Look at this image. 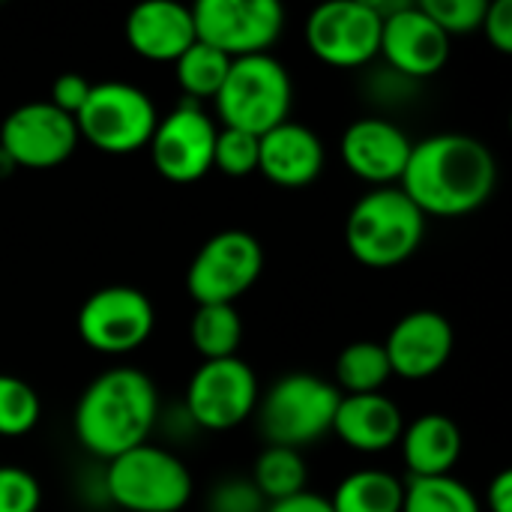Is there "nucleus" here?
<instances>
[{
    "instance_id": "obj_32",
    "label": "nucleus",
    "mask_w": 512,
    "mask_h": 512,
    "mask_svg": "<svg viewBox=\"0 0 512 512\" xmlns=\"http://www.w3.org/2000/svg\"><path fill=\"white\" fill-rule=\"evenodd\" d=\"M267 507L249 477H228L207 498V512H267Z\"/></svg>"
},
{
    "instance_id": "obj_20",
    "label": "nucleus",
    "mask_w": 512,
    "mask_h": 512,
    "mask_svg": "<svg viewBox=\"0 0 512 512\" xmlns=\"http://www.w3.org/2000/svg\"><path fill=\"white\" fill-rule=\"evenodd\" d=\"M330 432L351 450L384 453L393 444H399V438L405 432V417H402L399 405L384 393L342 396Z\"/></svg>"
},
{
    "instance_id": "obj_2",
    "label": "nucleus",
    "mask_w": 512,
    "mask_h": 512,
    "mask_svg": "<svg viewBox=\"0 0 512 512\" xmlns=\"http://www.w3.org/2000/svg\"><path fill=\"white\" fill-rule=\"evenodd\" d=\"M156 420L159 393L153 378L132 366H114L87 384L75 405L72 429L90 456L111 462L147 444Z\"/></svg>"
},
{
    "instance_id": "obj_6",
    "label": "nucleus",
    "mask_w": 512,
    "mask_h": 512,
    "mask_svg": "<svg viewBox=\"0 0 512 512\" xmlns=\"http://www.w3.org/2000/svg\"><path fill=\"white\" fill-rule=\"evenodd\" d=\"M189 468L162 447L141 444L105 468V495L123 512H180L192 501Z\"/></svg>"
},
{
    "instance_id": "obj_36",
    "label": "nucleus",
    "mask_w": 512,
    "mask_h": 512,
    "mask_svg": "<svg viewBox=\"0 0 512 512\" xmlns=\"http://www.w3.org/2000/svg\"><path fill=\"white\" fill-rule=\"evenodd\" d=\"M489 512H512V471H501L486 489Z\"/></svg>"
},
{
    "instance_id": "obj_9",
    "label": "nucleus",
    "mask_w": 512,
    "mask_h": 512,
    "mask_svg": "<svg viewBox=\"0 0 512 512\" xmlns=\"http://www.w3.org/2000/svg\"><path fill=\"white\" fill-rule=\"evenodd\" d=\"M195 39L228 60L270 54L285 30V9L276 0H201L192 6Z\"/></svg>"
},
{
    "instance_id": "obj_16",
    "label": "nucleus",
    "mask_w": 512,
    "mask_h": 512,
    "mask_svg": "<svg viewBox=\"0 0 512 512\" xmlns=\"http://www.w3.org/2000/svg\"><path fill=\"white\" fill-rule=\"evenodd\" d=\"M390 372L405 381H426L438 375L453 354V324L435 309H414L402 315L381 342Z\"/></svg>"
},
{
    "instance_id": "obj_11",
    "label": "nucleus",
    "mask_w": 512,
    "mask_h": 512,
    "mask_svg": "<svg viewBox=\"0 0 512 512\" xmlns=\"http://www.w3.org/2000/svg\"><path fill=\"white\" fill-rule=\"evenodd\" d=\"M381 24L372 0H330L309 12L306 45L327 66L360 69L378 57Z\"/></svg>"
},
{
    "instance_id": "obj_4",
    "label": "nucleus",
    "mask_w": 512,
    "mask_h": 512,
    "mask_svg": "<svg viewBox=\"0 0 512 512\" xmlns=\"http://www.w3.org/2000/svg\"><path fill=\"white\" fill-rule=\"evenodd\" d=\"M339 402L342 393L330 381L309 372H291L258 399V429L270 447L300 450L330 435Z\"/></svg>"
},
{
    "instance_id": "obj_31",
    "label": "nucleus",
    "mask_w": 512,
    "mask_h": 512,
    "mask_svg": "<svg viewBox=\"0 0 512 512\" xmlns=\"http://www.w3.org/2000/svg\"><path fill=\"white\" fill-rule=\"evenodd\" d=\"M42 486L39 480L15 465H0V512H39Z\"/></svg>"
},
{
    "instance_id": "obj_12",
    "label": "nucleus",
    "mask_w": 512,
    "mask_h": 512,
    "mask_svg": "<svg viewBox=\"0 0 512 512\" xmlns=\"http://www.w3.org/2000/svg\"><path fill=\"white\" fill-rule=\"evenodd\" d=\"M156 327L153 300L132 285H108L93 291L78 309V336L99 354H129L141 348Z\"/></svg>"
},
{
    "instance_id": "obj_14",
    "label": "nucleus",
    "mask_w": 512,
    "mask_h": 512,
    "mask_svg": "<svg viewBox=\"0 0 512 512\" xmlns=\"http://www.w3.org/2000/svg\"><path fill=\"white\" fill-rule=\"evenodd\" d=\"M216 123L198 102H183L159 117L150 138L153 168L171 183H195L213 171Z\"/></svg>"
},
{
    "instance_id": "obj_1",
    "label": "nucleus",
    "mask_w": 512,
    "mask_h": 512,
    "mask_svg": "<svg viewBox=\"0 0 512 512\" xmlns=\"http://www.w3.org/2000/svg\"><path fill=\"white\" fill-rule=\"evenodd\" d=\"M495 186V153L465 132H438L417 141L399 180V189L426 219L468 216L492 198Z\"/></svg>"
},
{
    "instance_id": "obj_26",
    "label": "nucleus",
    "mask_w": 512,
    "mask_h": 512,
    "mask_svg": "<svg viewBox=\"0 0 512 512\" xmlns=\"http://www.w3.org/2000/svg\"><path fill=\"white\" fill-rule=\"evenodd\" d=\"M174 69H177L174 72L177 84L186 93V99L201 105V99H216V93L225 84V75L231 69V60L225 54H219L216 48L195 42L189 51H183L174 60Z\"/></svg>"
},
{
    "instance_id": "obj_37",
    "label": "nucleus",
    "mask_w": 512,
    "mask_h": 512,
    "mask_svg": "<svg viewBox=\"0 0 512 512\" xmlns=\"http://www.w3.org/2000/svg\"><path fill=\"white\" fill-rule=\"evenodd\" d=\"M12 171H15V162H12V159H9V156L0 150V180H3V177H9Z\"/></svg>"
},
{
    "instance_id": "obj_27",
    "label": "nucleus",
    "mask_w": 512,
    "mask_h": 512,
    "mask_svg": "<svg viewBox=\"0 0 512 512\" xmlns=\"http://www.w3.org/2000/svg\"><path fill=\"white\" fill-rule=\"evenodd\" d=\"M402 512H480V501L453 474L411 477L405 483Z\"/></svg>"
},
{
    "instance_id": "obj_17",
    "label": "nucleus",
    "mask_w": 512,
    "mask_h": 512,
    "mask_svg": "<svg viewBox=\"0 0 512 512\" xmlns=\"http://www.w3.org/2000/svg\"><path fill=\"white\" fill-rule=\"evenodd\" d=\"M414 141L402 126H396L387 117H360L354 120L339 141L345 168L372 183V189L381 186H399L405 165L411 159Z\"/></svg>"
},
{
    "instance_id": "obj_18",
    "label": "nucleus",
    "mask_w": 512,
    "mask_h": 512,
    "mask_svg": "<svg viewBox=\"0 0 512 512\" xmlns=\"http://www.w3.org/2000/svg\"><path fill=\"white\" fill-rule=\"evenodd\" d=\"M324 141L303 123L285 120L258 138V174L282 189H300L324 171Z\"/></svg>"
},
{
    "instance_id": "obj_8",
    "label": "nucleus",
    "mask_w": 512,
    "mask_h": 512,
    "mask_svg": "<svg viewBox=\"0 0 512 512\" xmlns=\"http://www.w3.org/2000/svg\"><path fill=\"white\" fill-rule=\"evenodd\" d=\"M264 270V249L255 234L228 228L213 234L186 270V291L195 306H234Z\"/></svg>"
},
{
    "instance_id": "obj_33",
    "label": "nucleus",
    "mask_w": 512,
    "mask_h": 512,
    "mask_svg": "<svg viewBox=\"0 0 512 512\" xmlns=\"http://www.w3.org/2000/svg\"><path fill=\"white\" fill-rule=\"evenodd\" d=\"M90 81L84 78V75H78V72H66V75H60L54 84H51V105L54 108H60L63 114H69V117H75L78 111H81V105L87 102V96H90Z\"/></svg>"
},
{
    "instance_id": "obj_29",
    "label": "nucleus",
    "mask_w": 512,
    "mask_h": 512,
    "mask_svg": "<svg viewBox=\"0 0 512 512\" xmlns=\"http://www.w3.org/2000/svg\"><path fill=\"white\" fill-rule=\"evenodd\" d=\"M213 168L225 177H249L258 171V135L222 126L213 144Z\"/></svg>"
},
{
    "instance_id": "obj_23",
    "label": "nucleus",
    "mask_w": 512,
    "mask_h": 512,
    "mask_svg": "<svg viewBox=\"0 0 512 512\" xmlns=\"http://www.w3.org/2000/svg\"><path fill=\"white\" fill-rule=\"evenodd\" d=\"M390 378H393V372H390V360H387L381 342H351L336 357V381H333V387L342 396L384 393Z\"/></svg>"
},
{
    "instance_id": "obj_19",
    "label": "nucleus",
    "mask_w": 512,
    "mask_h": 512,
    "mask_svg": "<svg viewBox=\"0 0 512 512\" xmlns=\"http://www.w3.org/2000/svg\"><path fill=\"white\" fill-rule=\"evenodd\" d=\"M126 42L144 60L174 63L183 51H189L198 42L192 6L171 0H150L135 6L126 15Z\"/></svg>"
},
{
    "instance_id": "obj_3",
    "label": "nucleus",
    "mask_w": 512,
    "mask_h": 512,
    "mask_svg": "<svg viewBox=\"0 0 512 512\" xmlns=\"http://www.w3.org/2000/svg\"><path fill=\"white\" fill-rule=\"evenodd\" d=\"M426 216L399 186L369 189L345 219V246L351 258L369 270H393L405 264L423 243Z\"/></svg>"
},
{
    "instance_id": "obj_34",
    "label": "nucleus",
    "mask_w": 512,
    "mask_h": 512,
    "mask_svg": "<svg viewBox=\"0 0 512 512\" xmlns=\"http://www.w3.org/2000/svg\"><path fill=\"white\" fill-rule=\"evenodd\" d=\"M486 39L501 51V54H510L512 51V0H495L489 3L486 9V18H483V27Z\"/></svg>"
},
{
    "instance_id": "obj_22",
    "label": "nucleus",
    "mask_w": 512,
    "mask_h": 512,
    "mask_svg": "<svg viewBox=\"0 0 512 512\" xmlns=\"http://www.w3.org/2000/svg\"><path fill=\"white\" fill-rule=\"evenodd\" d=\"M402 498L405 483L396 474L381 468H363L348 474L327 501L333 512H402Z\"/></svg>"
},
{
    "instance_id": "obj_35",
    "label": "nucleus",
    "mask_w": 512,
    "mask_h": 512,
    "mask_svg": "<svg viewBox=\"0 0 512 512\" xmlns=\"http://www.w3.org/2000/svg\"><path fill=\"white\" fill-rule=\"evenodd\" d=\"M267 512H333V507H330L327 498H321V495H315V492L306 489V492H300L294 498H285V501L270 504Z\"/></svg>"
},
{
    "instance_id": "obj_15",
    "label": "nucleus",
    "mask_w": 512,
    "mask_h": 512,
    "mask_svg": "<svg viewBox=\"0 0 512 512\" xmlns=\"http://www.w3.org/2000/svg\"><path fill=\"white\" fill-rule=\"evenodd\" d=\"M81 144L75 117L63 114L51 102L18 105L0 123V150L15 162V168H57Z\"/></svg>"
},
{
    "instance_id": "obj_7",
    "label": "nucleus",
    "mask_w": 512,
    "mask_h": 512,
    "mask_svg": "<svg viewBox=\"0 0 512 512\" xmlns=\"http://www.w3.org/2000/svg\"><path fill=\"white\" fill-rule=\"evenodd\" d=\"M159 111L153 99L126 81H102L90 87L87 102L75 114L78 135L99 153L126 156L150 144Z\"/></svg>"
},
{
    "instance_id": "obj_21",
    "label": "nucleus",
    "mask_w": 512,
    "mask_h": 512,
    "mask_svg": "<svg viewBox=\"0 0 512 512\" xmlns=\"http://www.w3.org/2000/svg\"><path fill=\"white\" fill-rule=\"evenodd\" d=\"M402 459L411 477H447L462 456V429L444 414H423L405 426Z\"/></svg>"
},
{
    "instance_id": "obj_10",
    "label": "nucleus",
    "mask_w": 512,
    "mask_h": 512,
    "mask_svg": "<svg viewBox=\"0 0 512 512\" xmlns=\"http://www.w3.org/2000/svg\"><path fill=\"white\" fill-rule=\"evenodd\" d=\"M261 399L258 375L240 357L204 360L186 384V414L198 429L228 432L246 423Z\"/></svg>"
},
{
    "instance_id": "obj_28",
    "label": "nucleus",
    "mask_w": 512,
    "mask_h": 512,
    "mask_svg": "<svg viewBox=\"0 0 512 512\" xmlns=\"http://www.w3.org/2000/svg\"><path fill=\"white\" fill-rule=\"evenodd\" d=\"M39 417H42L39 393L27 381L0 372V438L30 435Z\"/></svg>"
},
{
    "instance_id": "obj_25",
    "label": "nucleus",
    "mask_w": 512,
    "mask_h": 512,
    "mask_svg": "<svg viewBox=\"0 0 512 512\" xmlns=\"http://www.w3.org/2000/svg\"><path fill=\"white\" fill-rule=\"evenodd\" d=\"M243 318L234 306H198L189 321V342L204 360L237 357Z\"/></svg>"
},
{
    "instance_id": "obj_13",
    "label": "nucleus",
    "mask_w": 512,
    "mask_h": 512,
    "mask_svg": "<svg viewBox=\"0 0 512 512\" xmlns=\"http://www.w3.org/2000/svg\"><path fill=\"white\" fill-rule=\"evenodd\" d=\"M381 24L378 57L402 78H432L450 60V36L420 9V3H372Z\"/></svg>"
},
{
    "instance_id": "obj_30",
    "label": "nucleus",
    "mask_w": 512,
    "mask_h": 512,
    "mask_svg": "<svg viewBox=\"0 0 512 512\" xmlns=\"http://www.w3.org/2000/svg\"><path fill=\"white\" fill-rule=\"evenodd\" d=\"M420 9L447 36H459V33H474L483 27L489 0H423Z\"/></svg>"
},
{
    "instance_id": "obj_5",
    "label": "nucleus",
    "mask_w": 512,
    "mask_h": 512,
    "mask_svg": "<svg viewBox=\"0 0 512 512\" xmlns=\"http://www.w3.org/2000/svg\"><path fill=\"white\" fill-rule=\"evenodd\" d=\"M216 114L225 126L264 135L291 120L294 84L288 69L273 54L231 60L225 84L216 93Z\"/></svg>"
},
{
    "instance_id": "obj_24",
    "label": "nucleus",
    "mask_w": 512,
    "mask_h": 512,
    "mask_svg": "<svg viewBox=\"0 0 512 512\" xmlns=\"http://www.w3.org/2000/svg\"><path fill=\"white\" fill-rule=\"evenodd\" d=\"M255 489L264 495L267 504L294 498L300 492H306L309 483V468L300 456V450H288V447H264L261 456L255 459L252 477Z\"/></svg>"
}]
</instances>
